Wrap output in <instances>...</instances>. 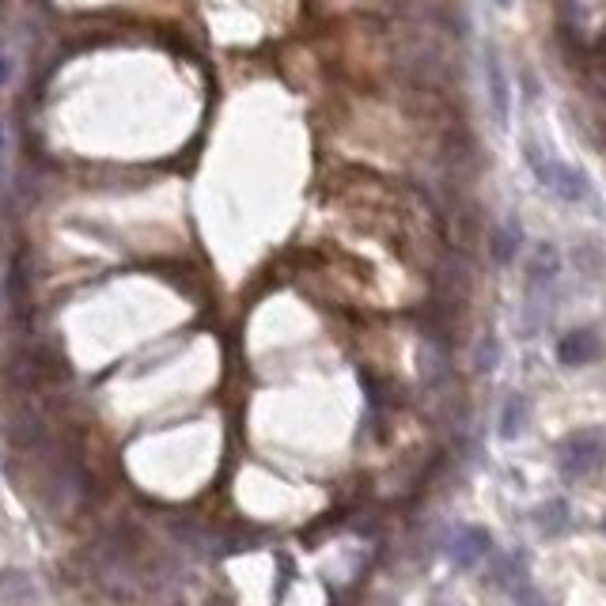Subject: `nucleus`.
<instances>
[{
  "label": "nucleus",
  "mask_w": 606,
  "mask_h": 606,
  "mask_svg": "<svg viewBox=\"0 0 606 606\" xmlns=\"http://www.w3.org/2000/svg\"><path fill=\"white\" fill-rule=\"evenodd\" d=\"M527 163L535 167V179L557 197H565V201H584L591 194L588 175L580 167H569V163L550 160V156H538V148H531V144H527Z\"/></svg>",
  "instance_id": "nucleus-1"
},
{
  "label": "nucleus",
  "mask_w": 606,
  "mask_h": 606,
  "mask_svg": "<svg viewBox=\"0 0 606 606\" xmlns=\"http://www.w3.org/2000/svg\"><path fill=\"white\" fill-rule=\"evenodd\" d=\"M606 447H603V436L599 432H576L565 451H561V470L569 474V478H580V474H588L595 466L603 463Z\"/></svg>",
  "instance_id": "nucleus-2"
},
{
  "label": "nucleus",
  "mask_w": 606,
  "mask_h": 606,
  "mask_svg": "<svg viewBox=\"0 0 606 606\" xmlns=\"http://www.w3.org/2000/svg\"><path fill=\"white\" fill-rule=\"evenodd\" d=\"M485 88H489V103H493L497 125H508L512 99H508V76H504V65H500L497 50H485Z\"/></svg>",
  "instance_id": "nucleus-3"
},
{
  "label": "nucleus",
  "mask_w": 606,
  "mask_h": 606,
  "mask_svg": "<svg viewBox=\"0 0 606 606\" xmlns=\"http://www.w3.org/2000/svg\"><path fill=\"white\" fill-rule=\"evenodd\" d=\"M595 357H599V338H595V330H572V334H565L561 345H557V360H561L565 368L591 364Z\"/></svg>",
  "instance_id": "nucleus-4"
},
{
  "label": "nucleus",
  "mask_w": 606,
  "mask_h": 606,
  "mask_svg": "<svg viewBox=\"0 0 606 606\" xmlns=\"http://www.w3.org/2000/svg\"><path fill=\"white\" fill-rule=\"evenodd\" d=\"M447 553H451V561H455L459 569H474L485 553H489V535H485L482 527H466V531L455 535V542H451Z\"/></svg>",
  "instance_id": "nucleus-5"
},
{
  "label": "nucleus",
  "mask_w": 606,
  "mask_h": 606,
  "mask_svg": "<svg viewBox=\"0 0 606 606\" xmlns=\"http://www.w3.org/2000/svg\"><path fill=\"white\" fill-rule=\"evenodd\" d=\"M519 247H523L519 220H508L504 228H497V232H493V258H497V266H512V258H516Z\"/></svg>",
  "instance_id": "nucleus-6"
},
{
  "label": "nucleus",
  "mask_w": 606,
  "mask_h": 606,
  "mask_svg": "<svg viewBox=\"0 0 606 606\" xmlns=\"http://www.w3.org/2000/svg\"><path fill=\"white\" fill-rule=\"evenodd\" d=\"M523 417H527V402H523V394H512V398L504 402V417H500V436H504V440L519 436V428H523Z\"/></svg>",
  "instance_id": "nucleus-7"
},
{
  "label": "nucleus",
  "mask_w": 606,
  "mask_h": 606,
  "mask_svg": "<svg viewBox=\"0 0 606 606\" xmlns=\"http://www.w3.org/2000/svg\"><path fill=\"white\" fill-rule=\"evenodd\" d=\"M557 277V247L550 243H542L535 250V266H531V285H542V281H550Z\"/></svg>",
  "instance_id": "nucleus-8"
},
{
  "label": "nucleus",
  "mask_w": 606,
  "mask_h": 606,
  "mask_svg": "<svg viewBox=\"0 0 606 606\" xmlns=\"http://www.w3.org/2000/svg\"><path fill=\"white\" fill-rule=\"evenodd\" d=\"M538 523H542L546 531H557V527H565V504H561V500H553L550 508H542V512H538Z\"/></svg>",
  "instance_id": "nucleus-9"
},
{
  "label": "nucleus",
  "mask_w": 606,
  "mask_h": 606,
  "mask_svg": "<svg viewBox=\"0 0 606 606\" xmlns=\"http://www.w3.org/2000/svg\"><path fill=\"white\" fill-rule=\"evenodd\" d=\"M493 364H497V341L489 338V341L482 345V353H478V368H482V372H489Z\"/></svg>",
  "instance_id": "nucleus-10"
},
{
  "label": "nucleus",
  "mask_w": 606,
  "mask_h": 606,
  "mask_svg": "<svg viewBox=\"0 0 606 606\" xmlns=\"http://www.w3.org/2000/svg\"><path fill=\"white\" fill-rule=\"evenodd\" d=\"M516 606H550V603H546V599H542L535 588H523L516 595Z\"/></svg>",
  "instance_id": "nucleus-11"
},
{
  "label": "nucleus",
  "mask_w": 606,
  "mask_h": 606,
  "mask_svg": "<svg viewBox=\"0 0 606 606\" xmlns=\"http://www.w3.org/2000/svg\"><path fill=\"white\" fill-rule=\"evenodd\" d=\"M8 72H12V65H8V57L0 54V84H4V80H8Z\"/></svg>",
  "instance_id": "nucleus-12"
},
{
  "label": "nucleus",
  "mask_w": 606,
  "mask_h": 606,
  "mask_svg": "<svg viewBox=\"0 0 606 606\" xmlns=\"http://www.w3.org/2000/svg\"><path fill=\"white\" fill-rule=\"evenodd\" d=\"M0 175H4V133H0Z\"/></svg>",
  "instance_id": "nucleus-13"
},
{
  "label": "nucleus",
  "mask_w": 606,
  "mask_h": 606,
  "mask_svg": "<svg viewBox=\"0 0 606 606\" xmlns=\"http://www.w3.org/2000/svg\"><path fill=\"white\" fill-rule=\"evenodd\" d=\"M497 4H500V8H508V4H512V0H497Z\"/></svg>",
  "instance_id": "nucleus-14"
}]
</instances>
